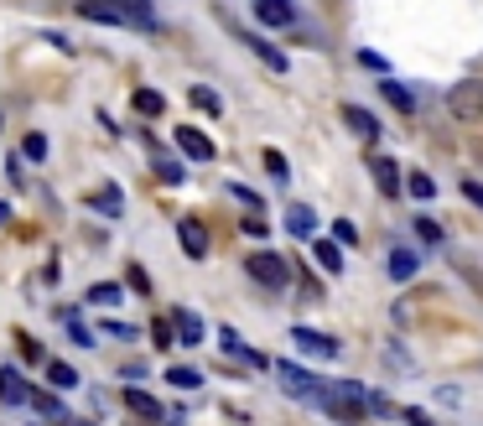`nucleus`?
<instances>
[{
	"label": "nucleus",
	"mask_w": 483,
	"mask_h": 426,
	"mask_svg": "<svg viewBox=\"0 0 483 426\" xmlns=\"http://www.w3.org/2000/svg\"><path fill=\"white\" fill-rule=\"evenodd\" d=\"M245 271H250V281H260L265 292H286V286H292V260L275 255V250H255V255L245 260Z\"/></svg>",
	"instance_id": "f03ea898"
},
{
	"label": "nucleus",
	"mask_w": 483,
	"mask_h": 426,
	"mask_svg": "<svg viewBox=\"0 0 483 426\" xmlns=\"http://www.w3.org/2000/svg\"><path fill=\"white\" fill-rule=\"evenodd\" d=\"M218 343H224V354H234L239 364H250V369H260V375H265V369H275V364L265 359V354H255V348H250L245 338H239L234 328H218Z\"/></svg>",
	"instance_id": "0eeeda50"
},
{
	"label": "nucleus",
	"mask_w": 483,
	"mask_h": 426,
	"mask_svg": "<svg viewBox=\"0 0 483 426\" xmlns=\"http://www.w3.org/2000/svg\"><path fill=\"white\" fill-rule=\"evenodd\" d=\"M188 99H192V109H203V115H224V99H218V88H209V84H192L188 88Z\"/></svg>",
	"instance_id": "aec40b11"
},
{
	"label": "nucleus",
	"mask_w": 483,
	"mask_h": 426,
	"mask_svg": "<svg viewBox=\"0 0 483 426\" xmlns=\"http://www.w3.org/2000/svg\"><path fill=\"white\" fill-rule=\"evenodd\" d=\"M130 105L141 109V115H162V109H167V99H162L156 88H135V99H130Z\"/></svg>",
	"instance_id": "7c9ffc66"
},
{
	"label": "nucleus",
	"mask_w": 483,
	"mask_h": 426,
	"mask_svg": "<svg viewBox=\"0 0 483 426\" xmlns=\"http://www.w3.org/2000/svg\"><path fill=\"white\" fill-rule=\"evenodd\" d=\"M32 405L42 411L47 421H68V405L58 401V395H47V390H37V395H32Z\"/></svg>",
	"instance_id": "bb28decb"
},
{
	"label": "nucleus",
	"mask_w": 483,
	"mask_h": 426,
	"mask_svg": "<svg viewBox=\"0 0 483 426\" xmlns=\"http://www.w3.org/2000/svg\"><path fill=\"white\" fill-rule=\"evenodd\" d=\"M312 255H317V265H322L328 276H343V245H338V239H317Z\"/></svg>",
	"instance_id": "f3484780"
},
{
	"label": "nucleus",
	"mask_w": 483,
	"mask_h": 426,
	"mask_svg": "<svg viewBox=\"0 0 483 426\" xmlns=\"http://www.w3.org/2000/svg\"><path fill=\"white\" fill-rule=\"evenodd\" d=\"M379 94H385V99H390L400 115H411V109H416V94H411L405 84H395V79H385V84H379Z\"/></svg>",
	"instance_id": "4be33fe9"
},
{
	"label": "nucleus",
	"mask_w": 483,
	"mask_h": 426,
	"mask_svg": "<svg viewBox=\"0 0 483 426\" xmlns=\"http://www.w3.org/2000/svg\"><path fill=\"white\" fill-rule=\"evenodd\" d=\"M88 301H94V307H120L125 292H120V286H109V281H94V286H88Z\"/></svg>",
	"instance_id": "393cba45"
},
{
	"label": "nucleus",
	"mask_w": 483,
	"mask_h": 426,
	"mask_svg": "<svg viewBox=\"0 0 483 426\" xmlns=\"http://www.w3.org/2000/svg\"><path fill=\"white\" fill-rule=\"evenodd\" d=\"M26 401H32V384L5 364V369H0V405H26Z\"/></svg>",
	"instance_id": "ddd939ff"
},
{
	"label": "nucleus",
	"mask_w": 483,
	"mask_h": 426,
	"mask_svg": "<svg viewBox=\"0 0 483 426\" xmlns=\"http://www.w3.org/2000/svg\"><path fill=\"white\" fill-rule=\"evenodd\" d=\"M333 239H338V245H348V250H354V245H358L354 218H333Z\"/></svg>",
	"instance_id": "c9c22d12"
},
{
	"label": "nucleus",
	"mask_w": 483,
	"mask_h": 426,
	"mask_svg": "<svg viewBox=\"0 0 483 426\" xmlns=\"http://www.w3.org/2000/svg\"><path fill=\"white\" fill-rule=\"evenodd\" d=\"M151 171H156L167 188H182V182H188V167H182V162H172V156H156V162H151Z\"/></svg>",
	"instance_id": "412c9836"
},
{
	"label": "nucleus",
	"mask_w": 483,
	"mask_h": 426,
	"mask_svg": "<svg viewBox=\"0 0 483 426\" xmlns=\"http://www.w3.org/2000/svg\"><path fill=\"white\" fill-rule=\"evenodd\" d=\"M47 380L58 384V390H73V384H79V369L63 364V359H52V364H47Z\"/></svg>",
	"instance_id": "c756f323"
},
{
	"label": "nucleus",
	"mask_w": 483,
	"mask_h": 426,
	"mask_svg": "<svg viewBox=\"0 0 483 426\" xmlns=\"http://www.w3.org/2000/svg\"><path fill=\"white\" fill-rule=\"evenodd\" d=\"M239 229H245L250 239H265V235H271V224H265V213H250V218H245Z\"/></svg>",
	"instance_id": "4c0bfd02"
},
{
	"label": "nucleus",
	"mask_w": 483,
	"mask_h": 426,
	"mask_svg": "<svg viewBox=\"0 0 483 426\" xmlns=\"http://www.w3.org/2000/svg\"><path fill=\"white\" fill-rule=\"evenodd\" d=\"M239 42L250 47V52H255V58H260L265 68H271V73H286V68H292V58H286L281 47H271L265 37H255V32H239Z\"/></svg>",
	"instance_id": "9b49d317"
},
{
	"label": "nucleus",
	"mask_w": 483,
	"mask_h": 426,
	"mask_svg": "<svg viewBox=\"0 0 483 426\" xmlns=\"http://www.w3.org/2000/svg\"><path fill=\"white\" fill-rule=\"evenodd\" d=\"M88 203H94V208L105 213V218H120V208H125V203H120V188H115V182H105V188L94 192Z\"/></svg>",
	"instance_id": "b1692460"
},
{
	"label": "nucleus",
	"mask_w": 483,
	"mask_h": 426,
	"mask_svg": "<svg viewBox=\"0 0 483 426\" xmlns=\"http://www.w3.org/2000/svg\"><path fill=\"white\" fill-rule=\"evenodd\" d=\"M224 192L229 198H239L245 208H255V213H265V192H255V188H245V182H224Z\"/></svg>",
	"instance_id": "cd10ccee"
},
{
	"label": "nucleus",
	"mask_w": 483,
	"mask_h": 426,
	"mask_svg": "<svg viewBox=\"0 0 483 426\" xmlns=\"http://www.w3.org/2000/svg\"><path fill=\"white\" fill-rule=\"evenodd\" d=\"M358 63L369 68V73H379V79H390V58H379L375 47H358Z\"/></svg>",
	"instance_id": "473e14b6"
},
{
	"label": "nucleus",
	"mask_w": 483,
	"mask_h": 426,
	"mask_svg": "<svg viewBox=\"0 0 483 426\" xmlns=\"http://www.w3.org/2000/svg\"><path fill=\"white\" fill-rule=\"evenodd\" d=\"M151 338H156L162 348H167V343H172V328H167V322H151Z\"/></svg>",
	"instance_id": "49530a36"
},
{
	"label": "nucleus",
	"mask_w": 483,
	"mask_h": 426,
	"mask_svg": "<svg viewBox=\"0 0 483 426\" xmlns=\"http://www.w3.org/2000/svg\"><path fill=\"white\" fill-rule=\"evenodd\" d=\"M16 343H22V354H26V359H32V364L42 359V343L32 338V333H22V338H16Z\"/></svg>",
	"instance_id": "37998d69"
},
{
	"label": "nucleus",
	"mask_w": 483,
	"mask_h": 426,
	"mask_svg": "<svg viewBox=\"0 0 483 426\" xmlns=\"http://www.w3.org/2000/svg\"><path fill=\"white\" fill-rule=\"evenodd\" d=\"M462 198H468V203L483 213V182H473V177H468V182H462Z\"/></svg>",
	"instance_id": "79ce46f5"
},
{
	"label": "nucleus",
	"mask_w": 483,
	"mask_h": 426,
	"mask_svg": "<svg viewBox=\"0 0 483 426\" xmlns=\"http://www.w3.org/2000/svg\"><path fill=\"white\" fill-rule=\"evenodd\" d=\"M405 192H411V198H421V203H432V198H437V182H432L426 171H411V177H405Z\"/></svg>",
	"instance_id": "c85d7f7f"
},
{
	"label": "nucleus",
	"mask_w": 483,
	"mask_h": 426,
	"mask_svg": "<svg viewBox=\"0 0 483 426\" xmlns=\"http://www.w3.org/2000/svg\"><path fill=\"white\" fill-rule=\"evenodd\" d=\"M343 125L354 130L358 141H379V120L369 115V109H358V105H343Z\"/></svg>",
	"instance_id": "2eb2a0df"
},
{
	"label": "nucleus",
	"mask_w": 483,
	"mask_h": 426,
	"mask_svg": "<svg viewBox=\"0 0 483 426\" xmlns=\"http://www.w3.org/2000/svg\"><path fill=\"white\" fill-rule=\"evenodd\" d=\"M172 328H177V338H182V343H198V338H203V318H198L192 307H177Z\"/></svg>",
	"instance_id": "6ab92c4d"
},
{
	"label": "nucleus",
	"mask_w": 483,
	"mask_h": 426,
	"mask_svg": "<svg viewBox=\"0 0 483 426\" xmlns=\"http://www.w3.org/2000/svg\"><path fill=\"white\" fill-rule=\"evenodd\" d=\"M447 109L452 120H483V79H462L447 88Z\"/></svg>",
	"instance_id": "7ed1b4c3"
},
{
	"label": "nucleus",
	"mask_w": 483,
	"mask_h": 426,
	"mask_svg": "<svg viewBox=\"0 0 483 426\" xmlns=\"http://www.w3.org/2000/svg\"><path fill=\"white\" fill-rule=\"evenodd\" d=\"M369 411H375V416H405V411H395V401H390V395H379V390H369Z\"/></svg>",
	"instance_id": "e433bc0d"
},
{
	"label": "nucleus",
	"mask_w": 483,
	"mask_h": 426,
	"mask_svg": "<svg viewBox=\"0 0 483 426\" xmlns=\"http://www.w3.org/2000/svg\"><path fill=\"white\" fill-rule=\"evenodd\" d=\"M177 239H182V250H188L192 260L209 255V229H203L198 218H182V224H177Z\"/></svg>",
	"instance_id": "4468645a"
},
{
	"label": "nucleus",
	"mask_w": 483,
	"mask_h": 426,
	"mask_svg": "<svg viewBox=\"0 0 483 426\" xmlns=\"http://www.w3.org/2000/svg\"><path fill=\"white\" fill-rule=\"evenodd\" d=\"M167 384H172V390H198V384H203V375H198V369H188V364H172Z\"/></svg>",
	"instance_id": "a878e982"
},
{
	"label": "nucleus",
	"mask_w": 483,
	"mask_h": 426,
	"mask_svg": "<svg viewBox=\"0 0 483 426\" xmlns=\"http://www.w3.org/2000/svg\"><path fill=\"white\" fill-rule=\"evenodd\" d=\"M405 421H411V426H437L426 411H416V405H405Z\"/></svg>",
	"instance_id": "a18cd8bd"
},
{
	"label": "nucleus",
	"mask_w": 483,
	"mask_h": 426,
	"mask_svg": "<svg viewBox=\"0 0 483 426\" xmlns=\"http://www.w3.org/2000/svg\"><path fill=\"white\" fill-rule=\"evenodd\" d=\"M385 369H400V375H411V369H416V359H411V354H400V343H385Z\"/></svg>",
	"instance_id": "2f4dec72"
},
{
	"label": "nucleus",
	"mask_w": 483,
	"mask_h": 426,
	"mask_svg": "<svg viewBox=\"0 0 483 426\" xmlns=\"http://www.w3.org/2000/svg\"><path fill=\"white\" fill-rule=\"evenodd\" d=\"M265 167H271L275 182H286V177H292V167H286V156H281V151H265Z\"/></svg>",
	"instance_id": "ea45409f"
},
{
	"label": "nucleus",
	"mask_w": 483,
	"mask_h": 426,
	"mask_svg": "<svg viewBox=\"0 0 483 426\" xmlns=\"http://www.w3.org/2000/svg\"><path fill=\"white\" fill-rule=\"evenodd\" d=\"M125 286H130V292H151V276L141 271V265H130V271H125Z\"/></svg>",
	"instance_id": "a19ab883"
},
{
	"label": "nucleus",
	"mask_w": 483,
	"mask_h": 426,
	"mask_svg": "<svg viewBox=\"0 0 483 426\" xmlns=\"http://www.w3.org/2000/svg\"><path fill=\"white\" fill-rule=\"evenodd\" d=\"M172 141H177V151H182L188 162H213V141L203 135V130H192V125H177V135H172Z\"/></svg>",
	"instance_id": "1a4fd4ad"
},
{
	"label": "nucleus",
	"mask_w": 483,
	"mask_h": 426,
	"mask_svg": "<svg viewBox=\"0 0 483 426\" xmlns=\"http://www.w3.org/2000/svg\"><path fill=\"white\" fill-rule=\"evenodd\" d=\"M68 426H88V421H68Z\"/></svg>",
	"instance_id": "de8ad7c7"
},
{
	"label": "nucleus",
	"mask_w": 483,
	"mask_h": 426,
	"mask_svg": "<svg viewBox=\"0 0 483 426\" xmlns=\"http://www.w3.org/2000/svg\"><path fill=\"white\" fill-rule=\"evenodd\" d=\"M275 380L286 384V395H292V401H312V405H322L328 395H333V384L317 380L312 369H302V364H275Z\"/></svg>",
	"instance_id": "f257e3e1"
},
{
	"label": "nucleus",
	"mask_w": 483,
	"mask_h": 426,
	"mask_svg": "<svg viewBox=\"0 0 483 426\" xmlns=\"http://www.w3.org/2000/svg\"><path fill=\"white\" fill-rule=\"evenodd\" d=\"M22 156H26V162H47V135H37V130H32V135L22 141Z\"/></svg>",
	"instance_id": "72a5a7b5"
},
{
	"label": "nucleus",
	"mask_w": 483,
	"mask_h": 426,
	"mask_svg": "<svg viewBox=\"0 0 483 426\" xmlns=\"http://www.w3.org/2000/svg\"><path fill=\"white\" fill-rule=\"evenodd\" d=\"M125 405L135 411V416H151V421H162V401H156V395H146V390H125Z\"/></svg>",
	"instance_id": "5701e85b"
},
{
	"label": "nucleus",
	"mask_w": 483,
	"mask_h": 426,
	"mask_svg": "<svg viewBox=\"0 0 483 426\" xmlns=\"http://www.w3.org/2000/svg\"><path fill=\"white\" fill-rule=\"evenodd\" d=\"M255 22L260 26H292L296 22V0H255Z\"/></svg>",
	"instance_id": "f8f14e48"
},
{
	"label": "nucleus",
	"mask_w": 483,
	"mask_h": 426,
	"mask_svg": "<svg viewBox=\"0 0 483 426\" xmlns=\"http://www.w3.org/2000/svg\"><path fill=\"white\" fill-rule=\"evenodd\" d=\"M292 343L302 348V354H312V359H338V354H343V343H338L333 333H317V328H307V322L292 328Z\"/></svg>",
	"instance_id": "20e7f679"
},
{
	"label": "nucleus",
	"mask_w": 483,
	"mask_h": 426,
	"mask_svg": "<svg viewBox=\"0 0 483 426\" xmlns=\"http://www.w3.org/2000/svg\"><path fill=\"white\" fill-rule=\"evenodd\" d=\"M73 11L84 16V22H99V26H135L120 11V0H73Z\"/></svg>",
	"instance_id": "39448f33"
},
{
	"label": "nucleus",
	"mask_w": 483,
	"mask_h": 426,
	"mask_svg": "<svg viewBox=\"0 0 483 426\" xmlns=\"http://www.w3.org/2000/svg\"><path fill=\"white\" fill-rule=\"evenodd\" d=\"M286 229H292L296 239H312V235H317V213H312V203H292V208H286Z\"/></svg>",
	"instance_id": "dca6fc26"
},
{
	"label": "nucleus",
	"mask_w": 483,
	"mask_h": 426,
	"mask_svg": "<svg viewBox=\"0 0 483 426\" xmlns=\"http://www.w3.org/2000/svg\"><path fill=\"white\" fill-rule=\"evenodd\" d=\"M32 426H47V421H32Z\"/></svg>",
	"instance_id": "09e8293b"
},
{
	"label": "nucleus",
	"mask_w": 483,
	"mask_h": 426,
	"mask_svg": "<svg viewBox=\"0 0 483 426\" xmlns=\"http://www.w3.org/2000/svg\"><path fill=\"white\" fill-rule=\"evenodd\" d=\"M411 224H416V239H426V245H441V239H447L437 218H411Z\"/></svg>",
	"instance_id": "f704fd0d"
},
{
	"label": "nucleus",
	"mask_w": 483,
	"mask_h": 426,
	"mask_svg": "<svg viewBox=\"0 0 483 426\" xmlns=\"http://www.w3.org/2000/svg\"><path fill=\"white\" fill-rule=\"evenodd\" d=\"M322 411H328V416H333L338 426H358V421H364V411H369V405H364V401H354V395H343V390L333 384V395L322 401Z\"/></svg>",
	"instance_id": "423d86ee"
},
{
	"label": "nucleus",
	"mask_w": 483,
	"mask_h": 426,
	"mask_svg": "<svg viewBox=\"0 0 483 426\" xmlns=\"http://www.w3.org/2000/svg\"><path fill=\"white\" fill-rule=\"evenodd\" d=\"M120 380H130V384H135V380H146V364H135V359L120 364Z\"/></svg>",
	"instance_id": "c03bdc74"
},
{
	"label": "nucleus",
	"mask_w": 483,
	"mask_h": 426,
	"mask_svg": "<svg viewBox=\"0 0 483 426\" xmlns=\"http://www.w3.org/2000/svg\"><path fill=\"white\" fill-rule=\"evenodd\" d=\"M120 11H125L130 22L141 26V32H156V26H162V22H156V5H151V0H120Z\"/></svg>",
	"instance_id": "a211bd4d"
},
{
	"label": "nucleus",
	"mask_w": 483,
	"mask_h": 426,
	"mask_svg": "<svg viewBox=\"0 0 483 426\" xmlns=\"http://www.w3.org/2000/svg\"><path fill=\"white\" fill-rule=\"evenodd\" d=\"M416 271H421L416 250H405V245H390V250H385V276L395 281V286H400V281H411Z\"/></svg>",
	"instance_id": "6e6552de"
},
{
	"label": "nucleus",
	"mask_w": 483,
	"mask_h": 426,
	"mask_svg": "<svg viewBox=\"0 0 483 426\" xmlns=\"http://www.w3.org/2000/svg\"><path fill=\"white\" fill-rule=\"evenodd\" d=\"M99 333H109V338H125V343H135V338H141V328H130V322H105Z\"/></svg>",
	"instance_id": "58836bf2"
},
{
	"label": "nucleus",
	"mask_w": 483,
	"mask_h": 426,
	"mask_svg": "<svg viewBox=\"0 0 483 426\" xmlns=\"http://www.w3.org/2000/svg\"><path fill=\"white\" fill-rule=\"evenodd\" d=\"M369 171H375L379 192H390V198H395V192H400V182H405V171H400V162H395V156H379V151H369Z\"/></svg>",
	"instance_id": "9d476101"
}]
</instances>
